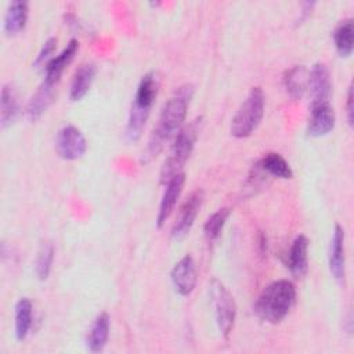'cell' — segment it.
I'll return each mask as SVG.
<instances>
[{
  "mask_svg": "<svg viewBox=\"0 0 354 354\" xmlns=\"http://www.w3.org/2000/svg\"><path fill=\"white\" fill-rule=\"evenodd\" d=\"M192 95L194 86L191 83H185L176 88L171 97L165 102L159 113L158 123L153 127L148 144L142 152V163H148L155 159L163 149L165 144L180 131Z\"/></svg>",
  "mask_w": 354,
  "mask_h": 354,
  "instance_id": "6da1fadb",
  "label": "cell"
},
{
  "mask_svg": "<svg viewBox=\"0 0 354 354\" xmlns=\"http://www.w3.org/2000/svg\"><path fill=\"white\" fill-rule=\"evenodd\" d=\"M296 301V288L288 279H278L267 285L260 293L254 311L266 322H281Z\"/></svg>",
  "mask_w": 354,
  "mask_h": 354,
  "instance_id": "7a4b0ae2",
  "label": "cell"
},
{
  "mask_svg": "<svg viewBox=\"0 0 354 354\" xmlns=\"http://www.w3.org/2000/svg\"><path fill=\"white\" fill-rule=\"evenodd\" d=\"M159 91V77L155 71L147 72L136 90L134 101L130 109L129 120L124 130V137L127 142H136L144 130L147 119L149 116L151 108Z\"/></svg>",
  "mask_w": 354,
  "mask_h": 354,
  "instance_id": "3957f363",
  "label": "cell"
},
{
  "mask_svg": "<svg viewBox=\"0 0 354 354\" xmlns=\"http://www.w3.org/2000/svg\"><path fill=\"white\" fill-rule=\"evenodd\" d=\"M202 126V118H195L188 124L183 126L180 131L174 136V141L169 151V155L160 169V183L166 184L174 176L183 173V167L185 166L194 147L195 141L199 136Z\"/></svg>",
  "mask_w": 354,
  "mask_h": 354,
  "instance_id": "277c9868",
  "label": "cell"
},
{
  "mask_svg": "<svg viewBox=\"0 0 354 354\" xmlns=\"http://www.w3.org/2000/svg\"><path fill=\"white\" fill-rule=\"evenodd\" d=\"M266 106V97L261 87H252L236 113L231 120V134L236 138L249 137L260 124Z\"/></svg>",
  "mask_w": 354,
  "mask_h": 354,
  "instance_id": "5b68a950",
  "label": "cell"
},
{
  "mask_svg": "<svg viewBox=\"0 0 354 354\" xmlns=\"http://www.w3.org/2000/svg\"><path fill=\"white\" fill-rule=\"evenodd\" d=\"M209 293H210V300L214 308L217 326L221 335L225 339H228L236 317V304H235L234 296L224 286V283H221L216 278L212 279L209 283Z\"/></svg>",
  "mask_w": 354,
  "mask_h": 354,
  "instance_id": "8992f818",
  "label": "cell"
},
{
  "mask_svg": "<svg viewBox=\"0 0 354 354\" xmlns=\"http://www.w3.org/2000/svg\"><path fill=\"white\" fill-rule=\"evenodd\" d=\"M55 151L59 158L65 160H75L86 153L87 141L77 127L66 124L61 127L57 133Z\"/></svg>",
  "mask_w": 354,
  "mask_h": 354,
  "instance_id": "52a82bcc",
  "label": "cell"
},
{
  "mask_svg": "<svg viewBox=\"0 0 354 354\" xmlns=\"http://www.w3.org/2000/svg\"><path fill=\"white\" fill-rule=\"evenodd\" d=\"M203 202V191L196 189L194 191L181 205L178 214L176 217V221L171 228V238L173 239H181L184 238L191 227L194 225V221L199 213V209Z\"/></svg>",
  "mask_w": 354,
  "mask_h": 354,
  "instance_id": "ba28073f",
  "label": "cell"
},
{
  "mask_svg": "<svg viewBox=\"0 0 354 354\" xmlns=\"http://www.w3.org/2000/svg\"><path fill=\"white\" fill-rule=\"evenodd\" d=\"M307 88L311 97V105L329 102V95L332 90L329 69L324 62H315L308 73Z\"/></svg>",
  "mask_w": 354,
  "mask_h": 354,
  "instance_id": "9c48e42d",
  "label": "cell"
},
{
  "mask_svg": "<svg viewBox=\"0 0 354 354\" xmlns=\"http://www.w3.org/2000/svg\"><path fill=\"white\" fill-rule=\"evenodd\" d=\"M170 278L178 295L188 296L192 293L196 286V267L191 254H185L174 264Z\"/></svg>",
  "mask_w": 354,
  "mask_h": 354,
  "instance_id": "30bf717a",
  "label": "cell"
},
{
  "mask_svg": "<svg viewBox=\"0 0 354 354\" xmlns=\"http://www.w3.org/2000/svg\"><path fill=\"white\" fill-rule=\"evenodd\" d=\"M336 116L329 102L311 105V113L307 124V133L313 137H322L335 127Z\"/></svg>",
  "mask_w": 354,
  "mask_h": 354,
  "instance_id": "8fae6325",
  "label": "cell"
},
{
  "mask_svg": "<svg viewBox=\"0 0 354 354\" xmlns=\"http://www.w3.org/2000/svg\"><path fill=\"white\" fill-rule=\"evenodd\" d=\"M185 183V174L184 171L174 176L171 180H169L165 185V192L162 195L160 199V205H159V210H158V217H156V225L160 228L166 220L170 217V214L174 210V206L181 195L183 187Z\"/></svg>",
  "mask_w": 354,
  "mask_h": 354,
  "instance_id": "7c38bea8",
  "label": "cell"
},
{
  "mask_svg": "<svg viewBox=\"0 0 354 354\" xmlns=\"http://www.w3.org/2000/svg\"><path fill=\"white\" fill-rule=\"evenodd\" d=\"M79 48V43L76 39H71L69 43L66 44V47L55 57H53L44 66V80L47 84L55 86L59 79L62 72L65 71V68L72 62V59L75 58L76 53Z\"/></svg>",
  "mask_w": 354,
  "mask_h": 354,
  "instance_id": "4fadbf2b",
  "label": "cell"
},
{
  "mask_svg": "<svg viewBox=\"0 0 354 354\" xmlns=\"http://www.w3.org/2000/svg\"><path fill=\"white\" fill-rule=\"evenodd\" d=\"M288 267L295 278H303L308 270V239L297 235L288 253Z\"/></svg>",
  "mask_w": 354,
  "mask_h": 354,
  "instance_id": "5bb4252c",
  "label": "cell"
},
{
  "mask_svg": "<svg viewBox=\"0 0 354 354\" xmlns=\"http://www.w3.org/2000/svg\"><path fill=\"white\" fill-rule=\"evenodd\" d=\"M344 230L336 224L329 246V270L336 281L344 279Z\"/></svg>",
  "mask_w": 354,
  "mask_h": 354,
  "instance_id": "9a60e30c",
  "label": "cell"
},
{
  "mask_svg": "<svg viewBox=\"0 0 354 354\" xmlns=\"http://www.w3.org/2000/svg\"><path fill=\"white\" fill-rule=\"evenodd\" d=\"M95 73H97V68L91 62L82 64L75 71L71 80V86H69V98L72 101H79L88 93Z\"/></svg>",
  "mask_w": 354,
  "mask_h": 354,
  "instance_id": "2e32d148",
  "label": "cell"
},
{
  "mask_svg": "<svg viewBox=\"0 0 354 354\" xmlns=\"http://www.w3.org/2000/svg\"><path fill=\"white\" fill-rule=\"evenodd\" d=\"M54 87L51 84H47L46 82L41 83V86L37 88V91L32 95V98L29 100L28 105H26V116L30 122L37 120L44 112L46 109L50 106V104L53 102L54 98Z\"/></svg>",
  "mask_w": 354,
  "mask_h": 354,
  "instance_id": "e0dca14e",
  "label": "cell"
},
{
  "mask_svg": "<svg viewBox=\"0 0 354 354\" xmlns=\"http://www.w3.org/2000/svg\"><path fill=\"white\" fill-rule=\"evenodd\" d=\"M19 112L18 95L11 83H7L1 88L0 94V124L1 129H6L11 123H14L15 118Z\"/></svg>",
  "mask_w": 354,
  "mask_h": 354,
  "instance_id": "ac0fdd59",
  "label": "cell"
},
{
  "mask_svg": "<svg viewBox=\"0 0 354 354\" xmlns=\"http://www.w3.org/2000/svg\"><path fill=\"white\" fill-rule=\"evenodd\" d=\"M28 14H29L28 1H22V0L12 1L8 6L4 17V32L7 35L19 33L26 25Z\"/></svg>",
  "mask_w": 354,
  "mask_h": 354,
  "instance_id": "d6986e66",
  "label": "cell"
},
{
  "mask_svg": "<svg viewBox=\"0 0 354 354\" xmlns=\"http://www.w3.org/2000/svg\"><path fill=\"white\" fill-rule=\"evenodd\" d=\"M256 166L263 171L282 180H290L293 177V171L288 163V160L277 152L266 153Z\"/></svg>",
  "mask_w": 354,
  "mask_h": 354,
  "instance_id": "ffe728a7",
  "label": "cell"
},
{
  "mask_svg": "<svg viewBox=\"0 0 354 354\" xmlns=\"http://www.w3.org/2000/svg\"><path fill=\"white\" fill-rule=\"evenodd\" d=\"M108 336H109V315L106 313H101L94 319L87 333L86 343L90 351L93 353L101 351L108 342Z\"/></svg>",
  "mask_w": 354,
  "mask_h": 354,
  "instance_id": "44dd1931",
  "label": "cell"
},
{
  "mask_svg": "<svg viewBox=\"0 0 354 354\" xmlns=\"http://www.w3.org/2000/svg\"><path fill=\"white\" fill-rule=\"evenodd\" d=\"M307 71L303 65H295L283 75V86L293 100H300L307 90Z\"/></svg>",
  "mask_w": 354,
  "mask_h": 354,
  "instance_id": "7402d4cb",
  "label": "cell"
},
{
  "mask_svg": "<svg viewBox=\"0 0 354 354\" xmlns=\"http://www.w3.org/2000/svg\"><path fill=\"white\" fill-rule=\"evenodd\" d=\"M333 43L336 51L340 57L347 58L351 55L354 48V37H353V19L346 18L339 22V25L333 30Z\"/></svg>",
  "mask_w": 354,
  "mask_h": 354,
  "instance_id": "603a6c76",
  "label": "cell"
},
{
  "mask_svg": "<svg viewBox=\"0 0 354 354\" xmlns=\"http://www.w3.org/2000/svg\"><path fill=\"white\" fill-rule=\"evenodd\" d=\"M32 301L28 297H22L17 301L14 308L15 315V337L22 342L26 339L32 326Z\"/></svg>",
  "mask_w": 354,
  "mask_h": 354,
  "instance_id": "cb8c5ba5",
  "label": "cell"
},
{
  "mask_svg": "<svg viewBox=\"0 0 354 354\" xmlns=\"http://www.w3.org/2000/svg\"><path fill=\"white\" fill-rule=\"evenodd\" d=\"M54 260V246L50 242H43L37 250L35 260V272L40 281H46L50 275Z\"/></svg>",
  "mask_w": 354,
  "mask_h": 354,
  "instance_id": "d4e9b609",
  "label": "cell"
},
{
  "mask_svg": "<svg viewBox=\"0 0 354 354\" xmlns=\"http://www.w3.org/2000/svg\"><path fill=\"white\" fill-rule=\"evenodd\" d=\"M230 213L231 212L228 207H221L217 212H214L212 216H209V218L203 224V232L209 241H213L220 235L221 230L224 228L230 217Z\"/></svg>",
  "mask_w": 354,
  "mask_h": 354,
  "instance_id": "484cf974",
  "label": "cell"
},
{
  "mask_svg": "<svg viewBox=\"0 0 354 354\" xmlns=\"http://www.w3.org/2000/svg\"><path fill=\"white\" fill-rule=\"evenodd\" d=\"M55 47H57V39H55V37H48V39L43 43V46H41V48H40V51H39L36 59L33 61V66H36V68H39V66H41V65L46 66V64L51 59L50 57L53 55Z\"/></svg>",
  "mask_w": 354,
  "mask_h": 354,
  "instance_id": "4316f807",
  "label": "cell"
},
{
  "mask_svg": "<svg viewBox=\"0 0 354 354\" xmlns=\"http://www.w3.org/2000/svg\"><path fill=\"white\" fill-rule=\"evenodd\" d=\"M346 112H347V123L350 127H353L354 120V109H353V86H348L347 91V102H346Z\"/></svg>",
  "mask_w": 354,
  "mask_h": 354,
  "instance_id": "83f0119b",
  "label": "cell"
}]
</instances>
